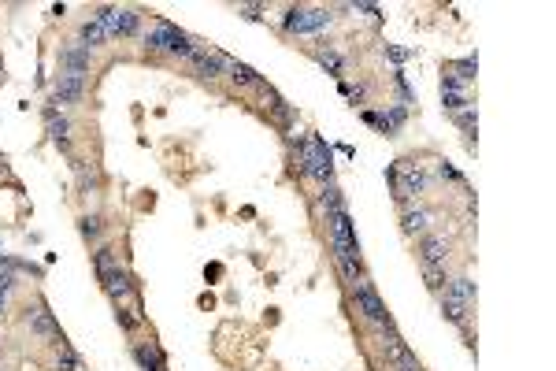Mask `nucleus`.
Returning <instances> with one entry per match:
<instances>
[{
    "label": "nucleus",
    "instance_id": "obj_6",
    "mask_svg": "<svg viewBox=\"0 0 556 371\" xmlns=\"http://www.w3.org/2000/svg\"><path fill=\"white\" fill-rule=\"evenodd\" d=\"M100 283H104V289H108V297H112V301H123V297L134 294V278H130V271H126V267L104 271V275H100Z\"/></svg>",
    "mask_w": 556,
    "mask_h": 371
},
{
    "label": "nucleus",
    "instance_id": "obj_36",
    "mask_svg": "<svg viewBox=\"0 0 556 371\" xmlns=\"http://www.w3.org/2000/svg\"><path fill=\"white\" fill-rule=\"evenodd\" d=\"M394 371H419V364H408V368H394Z\"/></svg>",
    "mask_w": 556,
    "mask_h": 371
},
{
    "label": "nucleus",
    "instance_id": "obj_27",
    "mask_svg": "<svg viewBox=\"0 0 556 371\" xmlns=\"http://www.w3.org/2000/svg\"><path fill=\"white\" fill-rule=\"evenodd\" d=\"M319 63H323L330 75H341V67H345V60H341L334 49H323V52H319Z\"/></svg>",
    "mask_w": 556,
    "mask_h": 371
},
{
    "label": "nucleus",
    "instance_id": "obj_11",
    "mask_svg": "<svg viewBox=\"0 0 556 371\" xmlns=\"http://www.w3.org/2000/svg\"><path fill=\"white\" fill-rule=\"evenodd\" d=\"M442 104L449 108L452 115L468 108V93H463V82H457L452 75H445V78H442Z\"/></svg>",
    "mask_w": 556,
    "mask_h": 371
},
{
    "label": "nucleus",
    "instance_id": "obj_4",
    "mask_svg": "<svg viewBox=\"0 0 556 371\" xmlns=\"http://www.w3.org/2000/svg\"><path fill=\"white\" fill-rule=\"evenodd\" d=\"M97 23L108 30V38H130L138 30V12L134 8H100Z\"/></svg>",
    "mask_w": 556,
    "mask_h": 371
},
{
    "label": "nucleus",
    "instance_id": "obj_29",
    "mask_svg": "<svg viewBox=\"0 0 556 371\" xmlns=\"http://www.w3.org/2000/svg\"><path fill=\"white\" fill-rule=\"evenodd\" d=\"M452 119H457V123H460L468 134H475V112H471V108H463V112H457Z\"/></svg>",
    "mask_w": 556,
    "mask_h": 371
},
{
    "label": "nucleus",
    "instance_id": "obj_31",
    "mask_svg": "<svg viewBox=\"0 0 556 371\" xmlns=\"http://www.w3.org/2000/svg\"><path fill=\"white\" fill-rule=\"evenodd\" d=\"M78 182H82V189H93V186H97V171H93V167H82Z\"/></svg>",
    "mask_w": 556,
    "mask_h": 371
},
{
    "label": "nucleus",
    "instance_id": "obj_32",
    "mask_svg": "<svg viewBox=\"0 0 556 371\" xmlns=\"http://www.w3.org/2000/svg\"><path fill=\"white\" fill-rule=\"evenodd\" d=\"M437 175H442V178H452V182H463V175H460L457 167H449V164H442V167H437Z\"/></svg>",
    "mask_w": 556,
    "mask_h": 371
},
{
    "label": "nucleus",
    "instance_id": "obj_17",
    "mask_svg": "<svg viewBox=\"0 0 556 371\" xmlns=\"http://www.w3.org/2000/svg\"><path fill=\"white\" fill-rule=\"evenodd\" d=\"M108 41V30L100 26L97 19H89V23H82V30H78V45H86V49H93V45H104Z\"/></svg>",
    "mask_w": 556,
    "mask_h": 371
},
{
    "label": "nucleus",
    "instance_id": "obj_14",
    "mask_svg": "<svg viewBox=\"0 0 556 371\" xmlns=\"http://www.w3.org/2000/svg\"><path fill=\"white\" fill-rule=\"evenodd\" d=\"M386 360H389L394 368H408V364H415V357L408 352V346L397 338L394 331H389V338H386Z\"/></svg>",
    "mask_w": 556,
    "mask_h": 371
},
{
    "label": "nucleus",
    "instance_id": "obj_3",
    "mask_svg": "<svg viewBox=\"0 0 556 371\" xmlns=\"http://www.w3.org/2000/svg\"><path fill=\"white\" fill-rule=\"evenodd\" d=\"M352 301H356V309L367 315L375 327H389V312H386V304H382V297H378V289L367 283V278H360L356 289H352Z\"/></svg>",
    "mask_w": 556,
    "mask_h": 371
},
{
    "label": "nucleus",
    "instance_id": "obj_26",
    "mask_svg": "<svg viewBox=\"0 0 556 371\" xmlns=\"http://www.w3.org/2000/svg\"><path fill=\"white\" fill-rule=\"evenodd\" d=\"M319 201L326 204V212H338V208H345L341 189H338V186H330V182H326V189H323V197H319Z\"/></svg>",
    "mask_w": 556,
    "mask_h": 371
},
{
    "label": "nucleus",
    "instance_id": "obj_12",
    "mask_svg": "<svg viewBox=\"0 0 556 371\" xmlns=\"http://www.w3.org/2000/svg\"><path fill=\"white\" fill-rule=\"evenodd\" d=\"M45 126H49V134H52V141L60 145L63 152L71 149V138H67V130H71V123L63 119V115L56 112V108H45Z\"/></svg>",
    "mask_w": 556,
    "mask_h": 371
},
{
    "label": "nucleus",
    "instance_id": "obj_35",
    "mask_svg": "<svg viewBox=\"0 0 556 371\" xmlns=\"http://www.w3.org/2000/svg\"><path fill=\"white\" fill-rule=\"evenodd\" d=\"M386 52H389V60H397V63H404L408 56H412V52H404V49H389V45H386Z\"/></svg>",
    "mask_w": 556,
    "mask_h": 371
},
{
    "label": "nucleus",
    "instance_id": "obj_37",
    "mask_svg": "<svg viewBox=\"0 0 556 371\" xmlns=\"http://www.w3.org/2000/svg\"><path fill=\"white\" fill-rule=\"evenodd\" d=\"M4 304H8V301H0V312H4Z\"/></svg>",
    "mask_w": 556,
    "mask_h": 371
},
{
    "label": "nucleus",
    "instance_id": "obj_18",
    "mask_svg": "<svg viewBox=\"0 0 556 371\" xmlns=\"http://www.w3.org/2000/svg\"><path fill=\"white\" fill-rule=\"evenodd\" d=\"M56 371H82V360L78 352L67 346L63 338H56Z\"/></svg>",
    "mask_w": 556,
    "mask_h": 371
},
{
    "label": "nucleus",
    "instance_id": "obj_8",
    "mask_svg": "<svg viewBox=\"0 0 556 371\" xmlns=\"http://www.w3.org/2000/svg\"><path fill=\"white\" fill-rule=\"evenodd\" d=\"M86 97V75H60L56 82V104H78Z\"/></svg>",
    "mask_w": 556,
    "mask_h": 371
},
{
    "label": "nucleus",
    "instance_id": "obj_21",
    "mask_svg": "<svg viewBox=\"0 0 556 371\" xmlns=\"http://www.w3.org/2000/svg\"><path fill=\"white\" fill-rule=\"evenodd\" d=\"M145 49H149V52H167V23L145 34Z\"/></svg>",
    "mask_w": 556,
    "mask_h": 371
},
{
    "label": "nucleus",
    "instance_id": "obj_30",
    "mask_svg": "<svg viewBox=\"0 0 556 371\" xmlns=\"http://www.w3.org/2000/svg\"><path fill=\"white\" fill-rule=\"evenodd\" d=\"M15 289V278H12V271H0V301H8V294Z\"/></svg>",
    "mask_w": 556,
    "mask_h": 371
},
{
    "label": "nucleus",
    "instance_id": "obj_33",
    "mask_svg": "<svg viewBox=\"0 0 556 371\" xmlns=\"http://www.w3.org/2000/svg\"><path fill=\"white\" fill-rule=\"evenodd\" d=\"M260 12H263V4H241V15H245V19H260Z\"/></svg>",
    "mask_w": 556,
    "mask_h": 371
},
{
    "label": "nucleus",
    "instance_id": "obj_24",
    "mask_svg": "<svg viewBox=\"0 0 556 371\" xmlns=\"http://www.w3.org/2000/svg\"><path fill=\"white\" fill-rule=\"evenodd\" d=\"M93 260H97V275H104V271L119 267V256H115V252L108 249V246H104V249H97V256H93Z\"/></svg>",
    "mask_w": 556,
    "mask_h": 371
},
{
    "label": "nucleus",
    "instance_id": "obj_5",
    "mask_svg": "<svg viewBox=\"0 0 556 371\" xmlns=\"http://www.w3.org/2000/svg\"><path fill=\"white\" fill-rule=\"evenodd\" d=\"M289 34H312V30H323V26H330V12H323V8H289L286 19H282Z\"/></svg>",
    "mask_w": 556,
    "mask_h": 371
},
{
    "label": "nucleus",
    "instance_id": "obj_22",
    "mask_svg": "<svg viewBox=\"0 0 556 371\" xmlns=\"http://www.w3.org/2000/svg\"><path fill=\"white\" fill-rule=\"evenodd\" d=\"M452 71H457V82H471V78H475V71H479V60L475 56H468V60H457L452 63Z\"/></svg>",
    "mask_w": 556,
    "mask_h": 371
},
{
    "label": "nucleus",
    "instance_id": "obj_1",
    "mask_svg": "<svg viewBox=\"0 0 556 371\" xmlns=\"http://www.w3.org/2000/svg\"><path fill=\"white\" fill-rule=\"evenodd\" d=\"M389 182H394L400 201H408V197H419L426 189V171L412 164V160H400V164L389 167Z\"/></svg>",
    "mask_w": 556,
    "mask_h": 371
},
{
    "label": "nucleus",
    "instance_id": "obj_10",
    "mask_svg": "<svg viewBox=\"0 0 556 371\" xmlns=\"http://www.w3.org/2000/svg\"><path fill=\"white\" fill-rule=\"evenodd\" d=\"M445 256H449L445 234H426L423 246H419V260H423V264H434V267H445Z\"/></svg>",
    "mask_w": 556,
    "mask_h": 371
},
{
    "label": "nucleus",
    "instance_id": "obj_7",
    "mask_svg": "<svg viewBox=\"0 0 556 371\" xmlns=\"http://www.w3.org/2000/svg\"><path fill=\"white\" fill-rule=\"evenodd\" d=\"M60 63L71 71V75H86V71L93 67V52L75 41V45H67V49H60Z\"/></svg>",
    "mask_w": 556,
    "mask_h": 371
},
{
    "label": "nucleus",
    "instance_id": "obj_16",
    "mask_svg": "<svg viewBox=\"0 0 556 371\" xmlns=\"http://www.w3.org/2000/svg\"><path fill=\"white\" fill-rule=\"evenodd\" d=\"M167 52H175V56H193V41H189V34L175 30V26L167 23Z\"/></svg>",
    "mask_w": 556,
    "mask_h": 371
},
{
    "label": "nucleus",
    "instance_id": "obj_34",
    "mask_svg": "<svg viewBox=\"0 0 556 371\" xmlns=\"http://www.w3.org/2000/svg\"><path fill=\"white\" fill-rule=\"evenodd\" d=\"M115 315H119V323H123V331H134V327H138V320H134V315H130V312H123V309H119V312H115Z\"/></svg>",
    "mask_w": 556,
    "mask_h": 371
},
{
    "label": "nucleus",
    "instance_id": "obj_9",
    "mask_svg": "<svg viewBox=\"0 0 556 371\" xmlns=\"http://www.w3.org/2000/svg\"><path fill=\"white\" fill-rule=\"evenodd\" d=\"M26 327H30L34 334H41V338H63L56 320H52V312L45 309V304H34V309L26 312Z\"/></svg>",
    "mask_w": 556,
    "mask_h": 371
},
{
    "label": "nucleus",
    "instance_id": "obj_20",
    "mask_svg": "<svg viewBox=\"0 0 556 371\" xmlns=\"http://www.w3.org/2000/svg\"><path fill=\"white\" fill-rule=\"evenodd\" d=\"M426 223H431V212H426V208H412V212H404V230L408 234L426 230Z\"/></svg>",
    "mask_w": 556,
    "mask_h": 371
},
{
    "label": "nucleus",
    "instance_id": "obj_28",
    "mask_svg": "<svg viewBox=\"0 0 556 371\" xmlns=\"http://www.w3.org/2000/svg\"><path fill=\"white\" fill-rule=\"evenodd\" d=\"M423 275H426V286H431V289H442L445 286V267L423 264Z\"/></svg>",
    "mask_w": 556,
    "mask_h": 371
},
{
    "label": "nucleus",
    "instance_id": "obj_23",
    "mask_svg": "<svg viewBox=\"0 0 556 371\" xmlns=\"http://www.w3.org/2000/svg\"><path fill=\"white\" fill-rule=\"evenodd\" d=\"M78 230L86 234V238H100V230H104V219H100V215H82V219H78Z\"/></svg>",
    "mask_w": 556,
    "mask_h": 371
},
{
    "label": "nucleus",
    "instance_id": "obj_25",
    "mask_svg": "<svg viewBox=\"0 0 556 371\" xmlns=\"http://www.w3.org/2000/svg\"><path fill=\"white\" fill-rule=\"evenodd\" d=\"M442 312L449 315L457 327H463V312H468V304H460V301H452V297H445V301H442Z\"/></svg>",
    "mask_w": 556,
    "mask_h": 371
},
{
    "label": "nucleus",
    "instance_id": "obj_13",
    "mask_svg": "<svg viewBox=\"0 0 556 371\" xmlns=\"http://www.w3.org/2000/svg\"><path fill=\"white\" fill-rule=\"evenodd\" d=\"M193 67L200 71V78H219L226 71V60L223 56H212V52H193Z\"/></svg>",
    "mask_w": 556,
    "mask_h": 371
},
{
    "label": "nucleus",
    "instance_id": "obj_19",
    "mask_svg": "<svg viewBox=\"0 0 556 371\" xmlns=\"http://www.w3.org/2000/svg\"><path fill=\"white\" fill-rule=\"evenodd\" d=\"M445 297H452V301H460V304H471L475 301V283H471V278H452Z\"/></svg>",
    "mask_w": 556,
    "mask_h": 371
},
{
    "label": "nucleus",
    "instance_id": "obj_15",
    "mask_svg": "<svg viewBox=\"0 0 556 371\" xmlns=\"http://www.w3.org/2000/svg\"><path fill=\"white\" fill-rule=\"evenodd\" d=\"M226 75H230L238 86H260V75L249 67V63H241V60H226Z\"/></svg>",
    "mask_w": 556,
    "mask_h": 371
},
{
    "label": "nucleus",
    "instance_id": "obj_38",
    "mask_svg": "<svg viewBox=\"0 0 556 371\" xmlns=\"http://www.w3.org/2000/svg\"><path fill=\"white\" fill-rule=\"evenodd\" d=\"M0 167H4V156H0Z\"/></svg>",
    "mask_w": 556,
    "mask_h": 371
},
{
    "label": "nucleus",
    "instance_id": "obj_2",
    "mask_svg": "<svg viewBox=\"0 0 556 371\" xmlns=\"http://www.w3.org/2000/svg\"><path fill=\"white\" fill-rule=\"evenodd\" d=\"M300 167L304 175L319 178V182H330V149H326L323 138H312V141H300Z\"/></svg>",
    "mask_w": 556,
    "mask_h": 371
}]
</instances>
